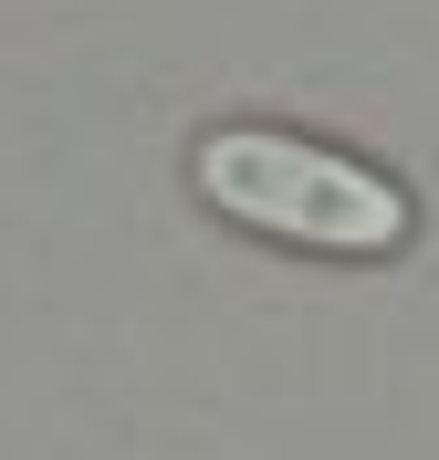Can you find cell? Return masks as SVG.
I'll use <instances>...</instances> for the list:
<instances>
[{
  "mask_svg": "<svg viewBox=\"0 0 439 460\" xmlns=\"http://www.w3.org/2000/svg\"><path fill=\"white\" fill-rule=\"evenodd\" d=\"M189 189H199L220 220L293 241V252H335V261H377L408 241V189L366 157L324 137H293V126H209L189 146Z\"/></svg>",
  "mask_w": 439,
  "mask_h": 460,
  "instance_id": "6da1fadb",
  "label": "cell"
}]
</instances>
